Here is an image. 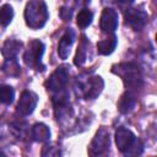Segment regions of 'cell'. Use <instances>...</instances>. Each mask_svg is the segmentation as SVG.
I'll return each mask as SVG.
<instances>
[{
    "mask_svg": "<svg viewBox=\"0 0 157 157\" xmlns=\"http://www.w3.org/2000/svg\"><path fill=\"white\" fill-rule=\"evenodd\" d=\"M136 104V97L132 94L131 91H126L120 98H119V102H118V109L120 113L123 114H126V113H130Z\"/></svg>",
    "mask_w": 157,
    "mask_h": 157,
    "instance_id": "7c38bea8",
    "label": "cell"
},
{
    "mask_svg": "<svg viewBox=\"0 0 157 157\" xmlns=\"http://www.w3.org/2000/svg\"><path fill=\"white\" fill-rule=\"evenodd\" d=\"M104 86V82L102 80L101 76H93L90 77L86 83L82 86V91H83V97L86 99H94L96 97L99 96V93L102 92Z\"/></svg>",
    "mask_w": 157,
    "mask_h": 157,
    "instance_id": "30bf717a",
    "label": "cell"
},
{
    "mask_svg": "<svg viewBox=\"0 0 157 157\" xmlns=\"http://www.w3.org/2000/svg\"><path fill=\"white\" fill-rule=\"evenodd\" d=\"M132 1H134V0H118V2H119L120 6H129Z\"/></svg>",
    "mask_w": 157,
    "mask_h": 157,
    "instance_id": "603a6c76",
    "label": "cell"
},
{
    "mask_svg": "<svg viewBox=\"0 0 157 157\" xmlns=\"http://www.w3.org/2000/svg\"><path fill=\"white\" fill-rule=\"evenodd\" d=\"M2 71L9 76H18L21 72V67H20L16 58L6 59L5 63L2 64Z\"/></svg>",
    "mask_w": 157,
    "mask_h": 157,
    "instance_id": "2e32d148",
    "label": "cell"
},
{
    "mask_svg": "<svg viewBox=\"0 0 157 157\" xmlns=\"http://www.w3.org/2000/svg\"><path fill=\"white\" fill-rule=\"evenodd\" d=\"M32 137L34 141L45 142L50 139V130L43 123H37L32 126Z\"/></svg>",
    "mask_w": 157,
    "mask_h": 157,
    "instance_id": "9a60e30c",
    "label": "cell"
},
{
    "mask_svg": "<svg viewBox=\"0 0 157 157\" xmlns=\"http://www.w3.org/2000/svg\"><path fill=\"white\" fill-rule=\"evenodd\" d=\"M71 15H72L71 9H66V7H61V9H60V17H61L64 21L70 20V18H71Z\"/></svg>",
    "mask_w": 157,
    "mask_h": 157,
    "instance_id": "7402d4cb",
    "label": "cell"
},
{
    "mask_svg": "<svg viewBox=\"0 0 157 157\" xmlns=\"http://www.w3.org/2000/svg\"><path fill=\"white\" fill-rule=\"evenodd\" d=\"M113 72L119 75L130 91H136L142 86L140 67L135 63H123L113 67Z\"/></svg>",
    "mask_w": 157,
    "mask_h": 157,
    "instance_id": "3957f363",
    "label": "cell"
},
{
    "mask_svg": "<svg viewBox=\"0 0 157 157\" xmlns=\"http://www.w3.org/2000/svg\"><path fill=\"white\" fill-rule=\"evenodd\" d=\"M67 81H69V71L64 66H60L45 81V87L50 92H56L65 88Z\"/></svg>",
    "mask_w": 157,
    "mask_h": 157,
    "instance_id": "8992f818",
    "label": "cell"
},
{
    "mask_svg": "<svg viewBox=\"0 0 157 157\" xmlns=\"http://www.w3.org/2000/svg\"><path fill=\"white\" fill-rule=\"evenodd\" d=\"M21 48H22V42L16 39H7L1 48V53L6 59H13L20 53Z\"/></svg>",
    "mask_w": 157,
    "mask_h": 157,
    "instance_id": "4fadbf2b",
    "label": "cell"
},
{
    "mask_svg": "<svg viewBox=\"0 0 157 157\" xmlns=\"http://www.w3.org/2000/svg\"><path fill=\"white\" fill-rule=\"evenodd\" d=\"M93 20V13L88 9H82L76 17V23L80 28H86L92 23Z\"/></svg>",
    "mask_w": 157,
    "mask_h": 157,
    "instance_id": "e0dca14e",
    "label": "cell"
},
{
    "mask_svg": "<svg viewBox=\"0 0 157 157\" xmlns=\"http://www.w3.org/2000/svg\"><path fill=\"white\" fill-rule=\"evenodd\" d=\"M99 27L104 33H113L118 27V12L110 7H105L101 15Z\"/></svg>",
    "mask_w": 157,
    "mask_h": 157,
    "instance_id": "9c48e42d",
    "label": "cell"
},
{
    "mask_svg": "<svg viewBox=\"0 0 157 157\" xmlns=\"http://www.w3.org/2000/svg\"><path fill=\"white\" fill-rule=\"evenodd\" d=\"M13 18V9L10 4H5L0 7V25L6 27Z\"/></svg>",
    "mask_w": 157,
    "mask_h": 157,
    "instance_id": "ac0fdd59",
    "label": "cell"
},
{
    "mask_svg": "<svg viewBox=\"0 0 157 157\" xmlns=\"http://www.w3.org/2000/svg\"><path fill=\"white\" fill-rule=\"evenodd\" d=\"M43 53H44V44L38 39L31 40L28 44V49L23 54V60L26 65L37 71H43L44 70V65L42 64Z\"/></svg>",
    "mask_w": 157,
    "mask_h": 157,
    "instance_id": "277c9868",
    "label": "cell"
},
{
    "mask_svg": "<svg viewBox=\"0 0 157 157\" xmlns=\"http://www.w3.org/2000/svg\"><path fill=\"white\" fill-rule=\"evenodd\" d=\"M117 44H118V39L114 34H112L97 43V50L102 55H109L114 52Z\"/></svg>",
    "mask_w": 157,
    "mask_h": 157,
    "instance_id": "5bb4252c",
    "label": "cell"
},
{
    "mask_svg": "<svg viewBox=\"0 0 157 157\" xmlns=\"http://www.w3.org/2000/svg\"><path fill=\"white\" fill-rule=\"evenodd\" d=\"M15 98V91L11 86H0V103L11 104Z\"/></svg>",
    "mask_w": 157,
    "mask_h": 157,
    "instance_id": "ffe728a7",
    "label": "cell"
},
{
    "mask_svg": "<svg viewBox=\"0 0 157 157\" xmlns=\"http://www.w3.org/2000/svg\"><path fill=\"white\" fill-rule=\"evenodd\" d=\"M74 40H75V32L71 28H67L65 31V33L63 34L59 44H58V54L63 60L67 59L70 50H71V47L74 44Z\"/></svg>",
    "mask_w": 157,
    "mask_h": 157,
    "instance_id": "8fae6325",
    "label": "cell"
},
{
    "mask_svg": "<svg viewBox=\"0 0 157 157\" xmlns=\"http://www.w3.org/2000/svg\"><path fill=\"white\" fill-rule=\"evenodd\" d=\"M49 13L43 0H29L25 9L26 25L32 29L42 28L48 21Z\"/></svg>",
    "mask_w": 157,
    "mask_h": 157,
    "instance_id": "6da1fadb",
    "label": "cell"
},
{
    "mask_svg": "<svg viewBox=\"0 0 157 157\" xmlns=\"http://www.w3.org/2000/svg\"><path fill=\"white\" fill-rule=\"evenodd\" d=\"M60 151L53 146H45L42 151V156H59Z\"/></svg>",
    "mask_w": 157,
    "mask_h": 157,
    "instance_id": "44dd1931",
    "label": "cell"
},
{
    "mask_svg": "<svg viewBox=\"0 0 157 157\" xmlns=\"http://www.w3.org/2000/svg\"><path fill=\"white\" fill-rule=\"evenodd\" d=\"M86 48H87V40H86V37L82 36L81 43H80V45L77 48V52H76V55H75V59H74L75 65L81 66L86 61V53H87V49Z\"/></svg>",
    "mask_w": 157,
    "mask_h": 157,
    "instance_id": "d6986e66",
    "label": "cell"
},
{
    "mask_svg": "<svg viewBox=\"0 0 157 157\" xmlns=\"http://www.w3.org/2000/svg\"><path fill=\"white\" fill-rule=\"evenodd\" d=\"M147 12L140 9H129L125 15V23L129 25L134 31H141L147 23Z\"/></svg>",
    "mask_w": 157,
    "mask_h": 157,
    "instance_id": "ba28073f",
    "label": "cell"
},
{
    "mask_svg": "<svg viewBox=\"0 0 157 157\" xmlns=\"http://www.w3.org/2000/svg\"><path fill=\"white\" fill-rule=\"evenodd\" d=\"M38 103V97L34 92L32 91H23L21 93V97L18 99L16 110L21 115H29L33 113L34 108L37 107Z\"/></svg>",
    "mask_w": 157,
    "mask_h": 157,
    "instance_id": "52a82bcc",
    "label": "cell"
},
{
    "mask_svg": "<svg viewBox=\"0 0 157 157\" xmlns=\"http://www.w3.org/2000/svg\"><path fill=\"white\" fill-rule=\"evenodd\" d=\"M115 144L118 146V150L124 155L137 156L142 153V144L137 140V137L131 130L124 126H120L117 129Z\"/></svg>",
    "mask_w": 157,
    "mask_h": 157,
    "instance_id": "7a4b0ae2",
    "label": "cell"
},
{
    "mask_svg": "<svg viewBox=\"0 0 157 157\" xmlns=\"http://www.w3.org/2000/svg\"><path fill=\"white\" fill-rule=\"evenodd\" d=\"M109 144H110L109 132L104 128H101L96 132V135H94V137H93V140H92V142L88 147V153L91 156L104 155L105 151L109 148Z\"/></svg>",
    "mask_w": 157,
    "mask_h": 157,
    "instance_id": "5b68a950",
    "label": "cell"
}]
</instances>
